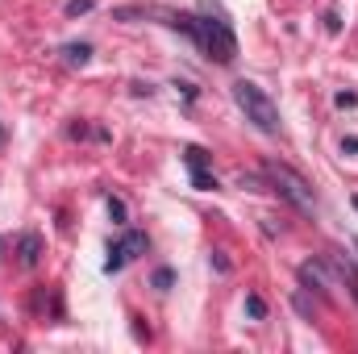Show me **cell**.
<instances>
[{"label":"cell","mask_w":358,"mask_h":354,"mask_svg":"<svg viewBox=\"0 0 358 354\" xmlns=\"http://www.w3.org/2000/svg\"><path fill=\"white\" fill-rule=\"evenodd\" d=\"M167 25L183 29L208 59H217V63H225V67L238 59V38H234L229 17L221 13L217 0H200V17H196V13H171Z\"/></svg>","instance_id":"1"},{"label":"cell","mask_w":358,"mask_h":354,"mask_svg":"<svg viewBox=\"0 0 358 354\" xmlns=\"http://www.w3.org/2000/svg\"><path fill=\"white\" fill-rule=\"evenodd\" d=\"M263 176H267L271 192H279L287 204H296L300 213H317V192H313V183L300 176V171H292V167L279 163V159H267V163H263Z\"/></svg>","instance_id":"2"},{"label":"cell","mask_w":358,"mask_h":354,"mask_svg":"<svg viewBox=\"0 0 358 354\" xmlns=\"http://www.w3.org/2000/svg\"><path fill=\"white\" fill-rule=\"evenodd\" d=\"M234 104L246 113V121H250L255 129H263V134H279V125H283V121H279V108H275V100H271L259 84L238 80V84H234Z\"/></svg>","instance_id":"3"},{"label":"cell","mask_w":358,"mask_h":354,"mask_svg":"<svg viewBox=\"0 0 358 354\" xmlns=\"http://www.w3.org/2000/svg\"><path fill=\"white\" fill-rule=\"evenodd\" d=\"M146 246H150V242H146V234H138V229H125V234H121V238L108 246V263H104V271H108V275H113V271H121L129 259H138Z\"/></svg>","instance_id":"4"},{"label":"cell","mask_w":358,"mask_h":354,"mask_svg":"<svg viewBox=\"0 0 358 354\" xmlns=\"http://www.w3.org/2000/svg\"><path fill=\"white\" fill-rule=\"evenodd\" d=\"M17 259H21V267H34L38 259H42V238H38V234H21V242H17Z\"/></svg>","instance_id":"5"},{"label":"cell","mask_w":358,"mask_h":354,"mask_svg":"<svg viewBox=\"0 0 358 354\" xmlns=\"http://www.w3.org/2000/svg\"><path fill=\"white\" fill-rule=\"evenodd\" d=\"M329 267H334V271H338V275L346 279V288H350V296L358 300V267L350 263L346 255H329Z\"/></svg>","instance_id":"6"},{"label":"cell","mask_w":358,"mask_h":354,"mask_svg":"<svg viewBox=\"0 0 358 354\" xmlns=\"http://www.w3.org/2000/svg\"><path fill=\"white\" fill-rule=\"evenodd\" d=\"M300 283H304V288H317V292L325 296V275H321V267L300 263Z\"/></svg>","instance_id":"7"},{"label":"cell","mask_w":358,"mask_h":354,"mask_svg":"<svg viewBox=\"0 0 358 354\" xmlns=\"http://www.w3.org/2000/svg\"><path fill=\"white\" fill-rule=\"evenodd\" d=\"M63 55H67V63L84 67V63L92 59V46H88V42H71V46H63Z\"/></svg>","instance_id":"8"},{"label":"cell","mask_w":358,"mask_h":354,"mask_svg":"<svg viewBox=\"0 0 358 354\" xmlns=\"http://www.w3.org/2000/svg\"><path fill=\"white\" fill-rule=\"evenodd\" d=\"M246 317H250V321H263V317H267V300H263L259 292L246 296Z\"/></svg>","instance_id":"9"},{"label":"cell","mask_w":358,"mask_h":354,"mask_svg":"<svg viewBox=\"0 0 358 354\" xmlns=\"http://www.w3.org/2000/svg\"><path fill=\"white\" fill-rule=\"evenodd\" d=\"M187 171H192V183H196L200 192H213V187H217V179L204 171V163H196V167H187Z\"/></svg>","instance_id":"10"},{"label":"cell","mask_w":358,"mask_h":354,"mask_svg":"<svg viewBox=\"0 0 358 354\" xmlns=\"http://www.w3.org/2000/svg\"><path fill=\"white\" fill-rule=\"evenodd\" d=\"M238 183H242V187H250V192H271L267 176H246V171H242V176H238Z\"/></svg>","instance_id":"11"},{"label":"cell","mask_w":358,"mask_h":354,"mask_svg":"<svg viewBox=\"0 0 358 354\" xmlns=\"http://www.w3.org/2000/svg\"><path fill=\"white\" fill-rule=\"evenodd\" d=\"M171 283H176V271H171V267H159V271H155V288H159V292H167Z\"/></svg>","instance_id":"12"},{"label":"cell","mask_w":358,"mask_h":354,"mask_svg":"<svg viewBox=\"0 0 358 354\" xmlns=\"http://www.w3.org/2000/svg\"><path fill=\"white\" fill-rule=\"evenodd\" d=\"M108 213H113V221H117V225H125V204H121L117 196H108Z\"/></svg>","instance_id":"13"},{"label":"cell","mask_w":358,"mask_h":354,"mask_svg":"<svg viewBox=\"0 0 358 354\" xmlns=\"http://www.w3.org/2000/svg\"><path fill=\"white\" fill-rule=\"evenodd\" d=\"M96 0H67V17H80V13H88Z\"/></svg>","instance_id":"14"},{"label":"cell","mask_w":358,"mask_h":354,"mask_svg":"<svg viewBox=\"0 0 358 354\" xmlns=\"http://www.w3.org/2000/svg\"><path fill=\"white\" fill-rule=\"evenodd\" d=\"M334 104H338V108H355L358 96H355V92H338V96H334Z\"/></svg>","instance_id":"15"},{"label":"cell","mask_w":358,"mask_h":354,"mask_svg":"<svg viewBox=\"0 0 358 354\" xmlns=\"http://www.w3.org/2000/svg\"><path fill=\"white\" fill-rule=\"evenodd\" d=\"M325 25H329V34H338L342 29V17L338 13H325Z\"/></svg>","instance_id":"16"},{"label":"cell","mask_w":358,"mask_h":354,"mask_svg":"<svg viewBox=\"0 0 358 354\" xmlns=\"http://www.w3.org/2000/svg\"><path fill=\"white\" fill-rule=\"evenodd\" d=\"M342 155H358V138H342Z\"/></svg>","instance_id":"17"},{"label":"cell","mask_w":358,"mask_h":354,"mask_svg":"<svg viewBox=\"0 0 358 354\" xmlns=\"http://www.w3.org/2000/svg\"><path fill=\"white\" fill-rule=\"evenodd\" d=\"M350 204H355V208H358V196H355V200H350Z\"/></svg>","instance_id":"18"}]
</instances>
